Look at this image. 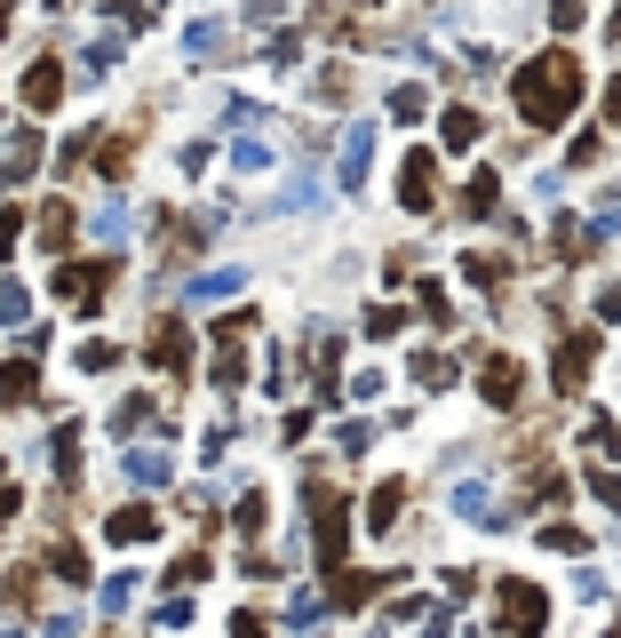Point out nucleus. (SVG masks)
<instances>
[{
  "instance_id": "1",
  "label": "nucleus",
  "mask_w": 621,
  "mask_h": 638,
  "mask_svg": "<svg viewBox=\"0 0 621 638\" xmlns=\"http://www.w3.org/2000/svg\"><path fill=\"white\" fill-rule=\"evenodd\" d=\"M574 105H581V64L574 56H534L526 73H518V112L534 128H558Z\"/></svg>"
},
{
  "instance_id": "2",
  "label": "nucleus",
  "mask_w": 621,
  "mask_h": 638,
  "mask_svg": "<svg viewBox=\"0 0 621 638\" xmlns=\"http://www.w3.org/2000/svg\"><path fill=\"white\" fill-rule=\"evenodd\" d=\"M542 623H549V598L510 575L502 583V638H542Z\"/></svg>"
},
{
  "instance_id": "3",
  "label": "nucleus",
  "mask_w": 621,
  "mask_h": 638,
  "mask_svg": "<svg viewBox=\"0 0 621 638\" xmlns=\"http://www.w3.org/2000/svg\"><path fill=\"white\" fill-rule=\"evenodd\" d=\"M103 280H112V256H96V263H64V272H56V295H73L80 312H96Z\"/></svg>"
},
{
  "instance_id": "4",
  "label": "nucleus",
  "mask_w": 621,
  "mask_h": 638,
  "mask_svg": "<svg viewBox=\"0 0 621 638\" xmlns=\"http://www.w3.org/2000/svg\"><path fill=\"white\" fill-rule=\"evenodd\" d=\"M438 184V152H406V167H399V199H406V208H431V192Z\"/></svg>"
},
{
  "instance_id": "5",
  "label": "nucleus",
  "mask_w": 621,
  "mask_h": 638,
  "mask_svg": "<svg viewBox=\"0 0 621 638\" xmlns=\"http://www.w3.org/2000/svg\"><path fill=\"white\" fill-rule=\"evenodd\" d=\"M598 359V335H574V344H558V359H549V376H558V391H581V376H590Z\"/></svg>"
},
{
  "instance_id": "6",
  "label": "nucleus",
  "mask_w": 621,
  "mask_h": 638,
  "mask_svg": "<svg viewBox=\"0 0 621 638\" xmlns=\"http://www.w3.org/2000/svg\"><path fill=\"white\" fill-rule=\"evenodd\" d=\"M152 367H167V376H184V367H192V335H184V320H160V327H152Z\"/></svg>"
},
{
  "instance_id": "7",
  "label": "nucleus",
  "mask_w": 621,
  "mask_h": 638,
  "mask_svg": "<svg viewBox=\"0 0 621 638\" xmlns=\"http://www.w3.org/2000/svg\"><path fill=\"white\" fill-rule=\"evenodd\" d=\"M32 160H41V128H17V137H9V152H0V184L32 176Z\"/></svg>"
},
{
  "instance_id": "8",
  "label": "nucleus",
  "mask_w": 621,
  "mask_h": 638,
  "mask_svg": "<svg viewBox=\"0 0 621 638\" xmlns=\"http://www.w3.org/2000/svg\"><path fill=\"white\" fill-rule=\"evenodd\" d=\"M478 391H487L494 408H518V359H487V376H478Z\"/></svg>"
},
{
  "instance_id": "9",
  "label": "nucleus",
  "mask_w": 621,
  "mask_h": 638,
  "mask_svg": "<svg viewBox=\"0 0 621 638\" xmlns=\"http://www.w3.org/2000/svg\"><path fill=\"white\" fill-rule=\"evenodd\" d=\"M152 527H160V519L144 511V502H128V511H112V519H103V534H112V543H144Z\"/></svg>"
},
{
  "instance_id": "10",
  "label": "nucleus",
  "mask_w": 621,
  "mask_h": 638,
  "mask_svg": "<svg viewBox=\"0 0 621 638\" xmlns=\"http://www.w3.org/2000/svg\"><path fill=\"white\" fill-rule=\"evenodd\" d=\"M399 502H406V479H383V487H374V495H367V527H374V534H383V527L399 519Z\"/></svg>"
},
{
  "instance_id": "11",
  "label": "nucleus",
  "mask_w": 621,
  "mask_h": 638,
  "mask_svg": "<svg viewBox=\"0 0 621 638\" xmlns=\"http://www.w3.org/2000/svg\"><path fill=\"white\" fill-rule=\"evenodd\" d=\"M56 88H64L56 64H32V73H24V105H32V112H48V105H56Z\"/></svg>"
},
{
  "instance_id": "12",
  "label": "nucleus",
  "mask_w": 621,
  "mask_h": 638,
  "mask_svg": "<svg viewBox=\"0 0 621 638\" xmlns=\"http://www.w3.org/2000/svg\"><path fill=\"white\" fill-rule=\"evenodd\" d=\"M48 463H56V479H73V472H80V423H64L56 440H48Z\"/></svg>"
},
{
  "instance_id": "13",
  "label": "nucleus",
  "mask_w": 621,
  "mask_h": 638,
  "mask_svg": "<svg viewBox=\"0 0 621 638\" xmlns=\"http://www.w3.org/2000/svg\"><path fill=\"white\" fill-rule=\"evenodd\" d=\"M438 144H446V152H470V144H478V112H446V120H438Z\"/></svg>"
},
{
  "instance_id": "14",
  "label": "nucleus",
  "mask_w": 621,
  "mask_h": 638,
  "mask_svg": "<svg viewBox=\"0 0 621 638\" xmlns=\"http://www.w3.org/2000/svg\"><path fill=\"white\" fill-rule=\"evenodd\" d=\"M128 479L160 487V479H167V455H160V447H135V455H128Z\"/></svg>"
},
{
  "instance_id": "15",
  "label": "nucleus",
  "mask_w": 621,
  "mask_h": 638,
  "mask_svg": "<svg viewBox=\"0 0 621 638\" xmlns=\"http://www.w3.org/2000/svg\"><path fill=\"white\" fill-rule=\"evenodd\" d=\"M231 527H239V543H255V534H263V495H248V502H231Z\"/></svg>"
},
{
  "instance_id": "16",
  "label": "nucleus",
  "mask_w": 621,
  "mask_h": 638,
  "mask_svg": "<svg viewBox=\"0 0 621 638\" xmlns=\"http://www.w3.org/2000/svg\"><path fill=\"white\" fill-rule=\"evenodd\" d=\"M17 399H32V367H0V408H17Z\"/></svg>"
},
{
  "instance_id": "17",
  "label": "nucleus",
  "mask_w": 621,
  "mask_h": 638,
  "mask_svg": "<svg viewBox=\"0 0 621 638\" xmlns=\"http://www.w3.org/2000/svg\"><path fill=\"white\" fill-rule=\"evenodd\" d=\"M455 511H462V519H478V527H487V519H494V495H487V487H462V495H455Z\"/></svg>"
},
{
  "instance_id": "18",
  "label": "nucleus",
  "mask_w": 621,
  "mask_h": 638,
  "mask_svg": "<svg viewBox=\"0 0 621 638\" xmlns=\"http://www.w3.org/2000/svg\"><path fill=\"white\" fill-rule=\"evenodd\" d=\"M319 615H327V598H310V591H295V598H287V623H295V630H310Z\"/></svg>"
},
{
  "instance_id": "19",
  "label": "nucleus",
  "mask_w": 621,
  "mask_h": 638,
  "mask_svg": "<svg viewBox=\"0 0 621 638\" xmlns=\"http://www.w3.org/2000/svg\"><path fill=\"white\" fill-rule=\"evenodd\" d=\"M399 327H406L399 304H374V312H367V335H399Z\"/></svg>"
},
{
  "instance_id": "20",
  "label": "nucleus",
  "mask_w": 621,
  "mask_h": 638,
  "mask_svg": "<svg viewBox=\"0 0 621 638\" xmlns=\"http://www.w3.org/2000/svg\"><path fill=\"white\" fill-rule=\"evenodd\" d=\"M590 455H606V463H613V455H621V431H613V423H606V415H598V423H590Z\"/></svg>"
},
{
  "instance_id": "21",
  "label": "nucleus",
  "mask_w": 621,
  "mask_h": 638,
  "mask_svg": "<svg viewBox=\"0 0 621 638\" xmlns=\"http://www.w3.org/2000/svg\"><path fill=\"white\" fill-rule=\"evenodd\" d=\"M494 192H502V184H494V176H478V184H470V192H462V208H470V216H487V208H494Z\"/></svg>"
},
{
  "instance_id": "22",
  "label": "nucleus",
  "mask_w": 621,
  "mask_h": 638,
  "mask_svg": "<svg viewBox=\"0 0 621 638\" xmlns=\"http://www.w3.org/2000/svg\"><path fill=\"white\" fill-rule=\"evenodd\" d=\"M367 152H374V144L351 137V152H342V184H359V176H367Z\"/></svg>"
},
{
  "instance_id": "23",
  "label": "nucleus",
  "mask_w": 621,
  "mask_h": 638,
  "mask_svg": "<svg viewBox=\"0 0 621 638\" xmlns=\"http://www.w3.org/2000/svg\"><path fill=\"white\" fill-rule=\"evenodd\" d=\"M199 575H207V559H199V551H184L176 566H167V583H176V591H184V583H199Z\"/></svg>"
},
{
  "instance_id": "24",
  "label": "nucleus",
  "mask_w": 621,
  "mask_h": 638,
  "mask_svg": "<svg viewBox=\"0 0 621 638\" xmlns=\"http://www.w3.org/2000/svg\"><path fill=\"white\" fill-rule=\"evenodd\" d=\"M80 575H88V559H80L73 543H64V551H56V583H80Z\"/></svg>"
},
{
  "instance_id": "25",
  "label": "nucleus",
  "mask_w": 621,
  "mask_h": 638,
  "mask_svg": "<svg viewBox=\"0 0 621 638\" xmlns=\"http://www.w3.org/2000/svg\"><path fill=\"white\" fill-rule=\"evenodd\" d=\"M103 607H112V615H120V607H135V575H120V583H103Z\"/></svg>"
},
{
  "instance_id": "26",
  "label": "nucleus",
  "mask_w": 621,
  "mask_h": 638,
  "mask_svg": "<svg viewBox=\"0 0 621 638\" xmlns=\"http://www.w3.org/2000/svg\"><path fill=\"white\" fill-rule=\"evenodd\" d=\"M112 359H120L112 344H80V367H88V376H103V367H112Z\"/></svg>"
},
{
  "instance_id": "27",
  "label": "nucleus",
  "mask_w": 621,
  "mask_h": 638,
  "mask_svg": "<svg viewBox=\"0 0 621 638\" xmlns=\"http://www.w3.org/2000/svg\"><path fill=\"white\" fill-rule=\"evenodd\" d=\"M231 638H271V630H263L255 615H231Z\"/></svg>"
},
{
  "instance_id": "28",
  "label": "nucleus",
  "mask_w": 621,
  "mask_h": 638,
  "mask_svg": "<svg viewBox=\"0 0 621 638\" xmlns=\"http://www.w3.org/2000/svg\"><path fill=\"white\" fill-rule=\"evenodd\" d=\"M598 495H606L613 511H621V479H613V472H598Z\"/></svg>"
},
{
  "instance_id": "29",
  "label": "nucleus",
  "mask_w": 621,
  "mask_h": 638,
  "mask_svg": "<svg viewBox=\"0 0 621 638\" xmlns=\"http://www.w3.org/2000/svg\"><path fill=\"white\" fill-rule=\"evenodd\" d=\"M606 120H613V128H621V80H613V88H606Z\"/></svg>"
},
{
  "instance_id": "30",
  "label": "nucleus",
  "mask_w": 621,
  "mask_h": 638,
  "mask_svg": "<svg viewBox=\"0 0 621 638\" xmlns=\"http://www.w3.org/2000/svg\"><path fill=\"white\" fill-rule=\"evenodd\" d=\"M367 638H383V630H367Z\"/></svg>"
},
{
  "instance_id": "31",
  "label": "nucleus",
  "mask_w": 621,
  "mask_h": 638,
  "mask_svg": "<svg viewBox=\"0 0 621 638\" xmlns=\"http://www.w3.org/2000/svg\"><path fill=\"white\" fill-rule=\"evenodd\" d=\"M0 638H17V630H0Z\"/></svg>"
},
{
  "instance_id": "32",
  "label": "nucleus",
  "mask_w": 621,
  "mask_h": 638,
  "mask_svg": "<svg viewBox=\"0 0 621 638\" xmlns=\"http://www.w3.org/2000/svg\"><path fill=\"white\" fill-rule=\"evenodd\" d=\"M0 487H9V479H0Z\"/></svg>"
}]
</instances>
